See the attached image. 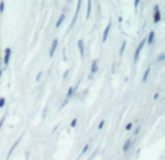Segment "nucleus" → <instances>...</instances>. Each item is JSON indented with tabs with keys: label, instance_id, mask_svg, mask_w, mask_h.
Wrapping results in <instances>:
<instances>
[{
	"label": "nucleus",
	"instance_id": "423d86ee",
	"mask_svg": "<svg viewBox=\"0 0 165 160\" xmlns=\"http://www.w3.org/2000/svg\"><path fill=\"white\" fill-rule=\"evenodd\" d=\"M80 9H81V0H78V3H77V9H76V16H74V20H72V25L76 24L77 18H78V13H80Z\"/></svg>",
	"mask_w": 165,
	"mask_h": 160
},
{
	"label": "nucleus",
	"instance_id": "9b49d317",
	"mask_svg": "<svg viewBox=\"0 0 165 160\" xmlns=\"http://www.w3.org/2000/svg\"><path fill=\"white\" fill-rule=\"evenodd\" d=\"M132 146V141H130V140H127L126 143H125V146H123V151H125V153H126L127 150H129V147Z\"/></svg>",
	"mask_w": 165,
	"mask_h": 160
},
{
	"label": "nucleus",
	"instance_id": "7ed1b4c3",
	"mask_svg": "<svg viewBox=\"0 0 165 160\" xmlns=\"http://www.w3.org/2000/svg\"><path fill=\"white\" fill-rule=\"evenodd\" d=\"M110 28H112V24L109 22L107 26H106V29H104V32H103V38H101V41H103V42L107 41V37H109V33H110Z\"/></svg>",
	"mask_w": 165,
	"mask_h": 160
},
{
	"label": "nucleus",
	"instance_id": "4be33fe9",
	"mask_svg": "<svg viewBox=\"0 0 165 160\" xmlns=\"http://www.w3.org/2000/svg\"><path fill=\"white\" fill-rule=\"evenodd\" d=\"M103 125H104V121H101V122L99 124V128H103Z\"/></svg>",
	"mask_w": 165,
	"mask_h": 160
},
{
	"label": "nucleus",
	"instance_id": "2eb2a0df",
	"mask_svg": "<svg viewBox=\"0 0 165 160\" xmlns=\"http://www.w3.org/2000/svg\"><path fill=\"white\" fill-rule=\"evenodd\" d=\"M125 48H126V41H123V44H122V48H120V56L123 54V51H125Z\"/></svg>",
	"mask_w": 165,
	"mask_h": 160
},
{
	"label": "nucleus",
	"instance_id": "4468645a",
	"mask_svg": "<svg viewBox=\"0 0 165 160\" xmlns=\"http://www.w3.org/2000/svg\"><path fill=\"white\" fill-rule=\"evenodd\" d=\"M149 71H151V67H148V69H146V71H145V74H143V82H146V80H148V76H149Z\"/></svg>",
	"mask_w": 165,
	"mask_h": 160
},
{
	"label": "nucleus",
	"instance_id": "20e7f679",
	"mask_svg": "<svg viewBox=\"0 0 165 160\" xmlns=\"http://www.w3.org/2000/svg\"><path fill=\"white\" fill-rule=\"evenodd\" d=\"M57 47H58V39H54V41H52V45H51V51H49V56H51V57L55 54Z\"/></svg>",
	"mask_w": 165,
	"mask_h": 160
},
{
	"label": "nucleus",
	"instance_id": "412c9836",
	"mask_svg": "<svg viewBox=\"0 0 165 160\" xmlns=\"http://www.w3.org/2000/svg\"><path fill=\"white\" fill-rule=\"evenodd\" d=\"M76 124H77V119H72L71 121V127H76Z\"/></svg>",
	"mask_w": 165,
	"mask_h": 160
},
{
	"label": "nucleus",
	"instance_id": "f03ea898",
	"mask_svg": "<svg viewBox=\"0 0 165 160\" xmlns=\"http://www.w3.org/2000/svg\"><path fill=\"white\" fill-rule=\"evenodd\" d=\"M161 20V12H159V6L155 5V7H154V22L155 24H158Z\"/></svg>",
	"mask_w": 165,
	"mask_h": 160
},
{
	"label": "nucleus",
	"instance_id": "aec40b11",
	"mask_svg": "<svg viewBox=\"0 0 165 160\" xmlns=\"http://www.w3.org/2000/svg\"><path fill=\"white\" fill-rule=\"evenodd\" d=\"M141 3V0H135V9H138V6Z\"/></svg>",
	"mask_w": 165,
	"mask_h": 160
},
{
	"label": "nucleus",
	"instance_id": "6e6552de",
	"mask_svg": "<svg viewBox=\"0 0 165 160\" xmlns=\"http://www.w3.org/2000/svg\"><path fill=\"white\" fill-rule=\"evenodd\" d=\"M154 39H155V32L152 31V32H149V37H148V44L152 45V44H154Z\"/></svg>",
	"mask_w": 165,
	"mask_h": 160
},
{
	"label": "nucleus",
	"instance_id": "0eeeda50",
	"mask_svg": "<svg viewBox=\"0 0 165 160\" xmlns=\"http://www.w3.org/2000/svg\"><path fill=\"white\" fill-rule=\"evenodd\" d=\"M96 71H97V60H94V61H93V64H91V71H90V76L96 74Z\"/></svg>",
	"mask_w": 165,
	"mask_h": 160
},
{
	"label": "nucleus",
	"instance_id": "39448f33",
	"mask_svg": "<svg viewBox=\"0 0 165 160\" xmlns=\"http://www.w3.org/2000/svg\"><path fill=\"white\" fill-rule=\"evenodd\" d=\"M10 54H12V50H10V48H6V51H5V64H6V66L9 64Z\"/></svg>",
	"mask_w": 165,
	"mask_h": 160
},
{
	"label": "nucleus",
	"instance_id": "9d476101",
	"mask_svg": "<svg viewBox=\"0 0 165 160\" xmlns=\"http://www.w3.org/2000/svg\"><path fill=\"white\" fill-rule=\"evenodd\" d=\"M78 50H80V56L84 57V45H83V41H78Z\"/></svg>",
	"mask_w": 165,
	"mask_h": 160
},
{
	"label": "nucleus",
	"instance_id": "f3484780",
	"mask_svg": "<svg viewBox=\"0 0 165 160\" xmlns=\"http://www.w3.org/2000/svg\"><path fill=\"white\" fill-rule=\"evenodd\" d=\"M164 58H165V54L162 52V54H159V57H158V61H164Z\"/></svg>",
	"mask_w": 165,
	"mask_h": 160
},
{
	"label": "nucleus",
	"instance_id": "6ab92c4d",
	"mask_svg": "<svg viewBox=\"0 0 165 160\" xmlns=\"http://www.w3.org/2000/svg\"><path fill=\"white\" fill-rule=\"evenodd\" d=\"M3 10H5V3H3V2H2V3H0V12H2V13H3Z\"/></svg>",
	"mask_w": 165,
	"mask_h": 160
},
{
	"label": "nucleus",
	"instance_id": "f8f14e48",
	"mask_svg": "<svg viewBox=\"0 0 165 160\" xmlns=\"http://www.w3.org/2000/svg\"><path fill=\"white\" fill-rule=\"evenodd\" d=\"M91 13V0H87V18H90Z\"/></svg>",
	"mask_w": 165,
	"mask_h": 160
},
{
	"label": "nucleus",
	"instance_id": "1a4fd4ad",
	"mask_svg": "<svg viewBox=\"0 0 165 160\" xmlns=\"http://www.w3.org/2000/svg\"><path fill=\"white\" fill-rule=\"evenodd\" d=\"M64 19H65V15L62 13L61 16H60V18H58V20H57V25H55V26H57V28H60V26H61V25H62V22H64Z\"/></svg>",
	"mask_w": 165,
	"mask_h": 160
},
{
	"label": "nucleus",
	"instance_id": "ddd939ff",
	"mask_svg": "<svg viewBox=\"0 0 165 160\" xmlns=\"http://www.w3.org/2000/svg\"><path fill=\"white\" fill-rule=\"evenodd\" d=\"M18 144H19V141H14V144L12 146V149H10V151H9V154H7V157H10V156H12V153H13V150L18 147Z\"/></svg>",
	"mask_w": 165,
	"mask_h": 160
},
{
	"label": "nucleus",
	"instance_id": "dca6fc26",
	"mask_svg": "<svg viewBox=\"0 0 165 160\" xmlns=\"http://www.w3.org/2000/svg\"><path fill=\"white\" fill-rule=\"evenodd\" d=\"M5 104H6V99L2 98V99H0V108H3V106H5Z\"/></svg>",
	"mask_w": 165,
	"mask_h": 160
},
{
	"label": "nucleus",
	"instance_id": "a211bd4d",
	"mask_svg": "<svg viewBox=\"0 0 165 160\" xmlns=\"http://www.w3.org/2000/svg\"><path fill=\"white\" fill-rule=\"evenodd\" d=\"M132 127H133L132 122H130V124H127V125H126V131H130V130H132Z\"/></svg>",
	"mask_w": 165,
	"mask_h": 160
},
{
	"label": "nucleus",
	"instance_id": "f257e3e1",
	"mask_svg": "<svg viewBox=\"0 0 165 160\" xmlns=\"http://www.w3.org/2000/svg\"><path fill=\"white\" fill-rule=\"evenodd\" d=\"M143 47H145V42L142 41V42L139 44V45H138L136 51H135V57H133V63H135V64H136L138 60H139V54H141V51H142V48H143Z\"/></svg>",
	"mask_w": 165,
	"mask_h": 160
}]
</instances>
